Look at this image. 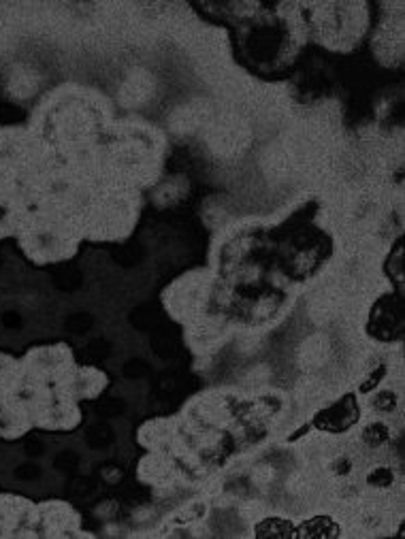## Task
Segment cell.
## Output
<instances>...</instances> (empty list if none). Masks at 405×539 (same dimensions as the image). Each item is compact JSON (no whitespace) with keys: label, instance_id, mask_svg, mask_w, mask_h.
<instances>
[{"label":"cell","instance_id":"obj_1","mask_svg":"<svg viewBox=\"0 0 405 539\" xmlns=\"http://www.w3.org/2000/svg\"><path fill=\"white\" fill-rule=\"evenodd\" d=\"M139 220L137 190L107 186L84 205V233L101 239H124Z\"/></svg>","mask_w":405,"mask_h":539},{"label":"cell","instance_id":"obj_2","mask_svg":"<svg viewBox=\"0 0 405 539\" xmlns=\"http://www.w3.org/2000/svg\"><path fill=\"white\" fill-rule=\"evenodd\" d=\"M20 231L24 233L26 250L32 260L41 263H56L62 258H71L77 248V228L69 222L56 218H39L32 224L22 222Z\"/></svg>","mask_w":405,"mask_h":539},{"label":"cell","instance_id":"obj_3","mask_svg":"<svg viewBox=\"0 0 405 539\" xmlns=\"http://www.w3.org/2000/svg\"><path fill=\"white\" fill-rule=\"evenodd\" d=\"M214 280L207 271H190L167 288L165 305L167 312L180 322L190 324L207 314V303L212 299Z\"/></svg>","mask_w":405,"mask_h":539},{"label":"cell","instance_id":"obj_4","mask_svg":"<svg viewBox=\"0 0 405 539\" xmlns=\"http://www.w3.org/2000/svg\"><path fill=\"white\" fill-rule=\"evenodd\" d=\"M361 420V405L356 395H346L329 403L314 416V424L320 431L327 433H346Z\"/></svg>","mask_w":405,"mask_h":539},{"label":"cell","instance_id":"obj_5","mask_svg":"<svg viewBox=\"0 0 405 539\" xmlns=\"http://www.w3.org/2000/svg\"><path fill=\"white\" fill-rule=\"evenodd\" d=\"M401 329H403L401 301L395 299L393 294L380 297L369 314L371 335L382 341H393L397 335H401Z\"/></svg>","mask_w":405,"mask_h":539},{"label":"cell","instance_id":"obj_6","mask_svg":"<svg viewBox=\"0 0 405 539\" xmlns=\"http://www.w3.org/2000/svg\"><path fill=\"white\" fill-rule=\"evenodd\" d=\"M107 373L96 369V367H81L75 369L67 375V380L62 382L64 386V397H69L73 401L79 399H96L103 395L107 388Z\"/></svg>","mask_w":405,"mask_h":539},{"label":"cell","instance_id":"obj_7","mask_svg":"<svg viewBox=\"0 0 405 539\" xmlns=\"http://www.w3.org/2000/svg\"><path fill=\"white\" fill-rule=\"evenodd\" d=\"M139 441L150 452H169L175 441V429L169 418H154L145 422L139 431Z\"/></svg>","mask_w":405,"mask_h":539},{"label":"cell","instance_id":"obj_8","mask_svg":"<svg viewBox=\"0 0 405 539\" xmlns=\"http://www.w3.org/2000/svg\"><path fill=\"white\" fill-rule=\"evenodd\" d=\"M173 463L169 459V452H150L139 463V478L145 484L162 486L173 480Z\"/></svg>","mask_w":405,"mask_h":539},{"label":"cell","instance_id":"obj_9","mask_svg":"<svg viewBox=\"0 0 405 539\" xmlns=\"http://www.w3.org/2000/svg\"><path fill=\"white\" fill-rule=\"evenodd\" d=\"M22 220L18 216V207L11 201L9 194H0V237L18 233Z\"/></svg>","mask_w":405,"mask_h":539},{"label":"cell","instance_id":"obj_10","mask_svg":"<svg viewBox=\"0 0 405 539\" xmlns=\"http://www.w3.org/2000/svg\"><path fill=\"white\" fill-rule=\"evenodd\" d=\"M256 535H290L293 533V525L290 520L284 518H265L258 522V527H254Z\"/></svg>","mask_w":405,"mask_h":539},{"label":"cell","instance_id":"obj_11","mask_svg":"<svg viewBox=\"0 0 405 539\" xmlns=\"http://www.w3.org/2000/svg\"><path fill=\"white\" fill-rule=\"evenodd\" d=\"M374 407L380 412H393L395 410V395L391 390H380L374 397Z\"/></svg>","mask_w":405,"mask_h":539}]
</instances>
